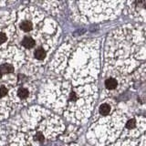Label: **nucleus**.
<instances>
[{
	"label": "nucleus",
	"instance_id": "obj_1",
	"mask_svg": "<svg viewBox=\"0 0 146 146\" xmlns=\"http://www.w3.org/2000/svg\"><path fill=\"white\" fill-rule=\"evenodd\" d=\"M17 95L20 100H27L29 97V90H27V88L21 87V88H19L17 90Z\"/></svg>",
	"mask_w": 146,
	"mask_h": 146
},
{
	"label": "nucleus",
	"instance_id": "obj_2",
	"mask_svg": "<svg viewBox=\"0 0 146 146\" xmlns=\"http://www.w3.org/2000/svg\"><path fill=\"white\" fill-rule=\"evenodd\" d=\"M35 44H36L35 40L32 38H30V36H26L22 40V46L25 47L26 48H31L33 46H35Z\"/></svg>",
	"mask_w": 146,
	"mask_h": 146
},
{
	"label": "nucleus",
	"instance_id": "obj_3",
	"mask_svg": "<svg viewBox=\"0 0 146 146\" xmlns=\"http://www.w3.org/2000/svg\"><path fill=\"white\" fill-rule=\"evenodd\" d=\"M117 85H118V82L115 79H113V78H110V79H108L105 81V87H106L108 90H114L117 87Z\"/></svg>",
	"mask_w": 146,
	"mask_h": 146
},
{
	"label": "nucleus",
	"instance_id": "obj_4",
	"mask_svg": "<svg viewBox=\"0 0 146 146\" xmlns=\"http://www.w3.org/2000/svg\"><path fill=\"white\" fill-rule=\"evenodd\" d=\"M0 71H1L3 74H9V73H12L14 71V68L10 64L6 63L0 66Z\"/></svg>",
	"mask_w": 146,
	"mask_h": 146
},
{
	"label": "nucleus",
	"instance_id": "obj_5",
	"mask_svg": "<svg viewBox=\"0 0 146 146\" xmlns=\"http://www.w3.org/2000/svg\"><path fill=\"white\" fill-rule=\"evenodd\" d=\"M34 56L36 59H38V60H43V59L46 58V51L43 48H39L35 51Z\"/></svg>",
	"mask_w": 146,
	"mask_h": 146
},
{
	"label": "nucleus",
	"instance_id": "obj_6",
	"mask_svg": "<svg viewBox=\"0 0 146 146\" xmlns=\"http://www.w3.org/2000/svg\"><path fill=\"white\" fill-rule=\"evenodd\" d=\"M32 27H33V26H32V23L30 21H23L21 24H20V29L25 31V32H29L32 29Z\"/></svg>",
	"mask_w": 146,
	"mask_h": 146
},
{
	"label": "nucleus",
	"instance_id": "obj_7",
	"mask_svg": "<svg viewBox=\"0 0 146 146\" xmlns=\"http://www.w3.org/2000/svg\"><path fill=\"white\" fill-rule=\"evenodd\" d=\"M110 111H111V107H110V105H108L106 103L102 104V106L100 107V114L106 115V114H108Z\"/></svg>",
	"mask_w": 146,
	"mask_h": 146
},
{
	"label": "nucleus",
	"instance_id": "obj_8",
	"mask_svg": "<svg viewBox=\"0 0 146 146\" xmlns=\"http://www.w3.org/2000/svg\"><path fill=\"white\" fill-rule=\"evenodd\" d=\"M8 90L5 85H0V99H4L7 96Z\"/></svg>",
	"mask_w": 146,
	"mask_h": 146
},
{
	"label": "nucleus",
	"instance_id": "obj_9",
	"mask_svg": "<svg viewBox=\"0 0 146 146\" xmlns=\"http://www.w3.org/2000/svg\"><path fill=\"white\" fill-rule=\"evenodd\" d=\"M135 125H136V121L134 120H131L127 122L126 127L128 128V129H133V128L135 127Z\"/></svg>",
	"mask_w": 146,
	"mask_h": 146
},
{
	"label": "nucleus",
	"instance_id": "obj_10",
	"mask_svg": "<svg viewBox=\"0 0 146 146\" xmlns=\"http://www.w3.org/2000/svg\"><path fill=\"white\" fill-rule=\"evenodd\" d=\"M7 40V36L2 32H0V44H3Z\"/></svg>",
	"mask_w": 146,
	"mask_h": 146
},
{
	"label": "nucleus",
	"instance_id": "obj_11",
	"mask_svg": "<svg viewBox=\"0 0 146 146\" xmlns=\"http://www.w3.org/2000/svg\"><path fill=\"white\" fill-rule=\"evenodd\" d=\"M2 74H3V73H2L1 71H0V79H1V78H2Z\"/></svg>",
	"mask_w": 146,
	"mask_h": 146
},
{
	"label": "nucleus",
	"instance_id": "obj_12",
	"mask_svg": "<svg viewBox=\"0 0 146 146\" xmlns=\"http://www.w3.org/2000/svg\"><path fill=\"white\" fill-rule=\"evenodd\" d=\"M145 9H146V4H145Z\"/></svg>",
	"mask_w": 146,
	"mask_h": 146
}]
</instances>
